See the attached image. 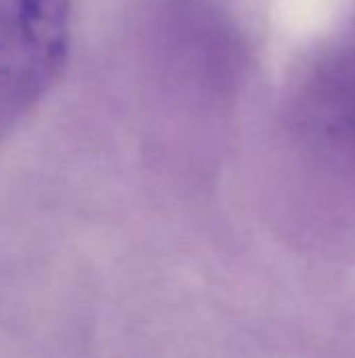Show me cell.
<instances>
[{
  "label": "cell",
  "mask_w": 355,
  "mask_h": 358,
  "mask_svg": "<svg viewBox=\"0 0 355 358\" xmlns=\"http://www.w3.org/2000/svg\"><path fill=\"white\" fill-rule=\"evenodd\" d=\"M71 0H0V145L61 78Z\"/></svg>",
  "instance_id": "1"
}]
</instances>
